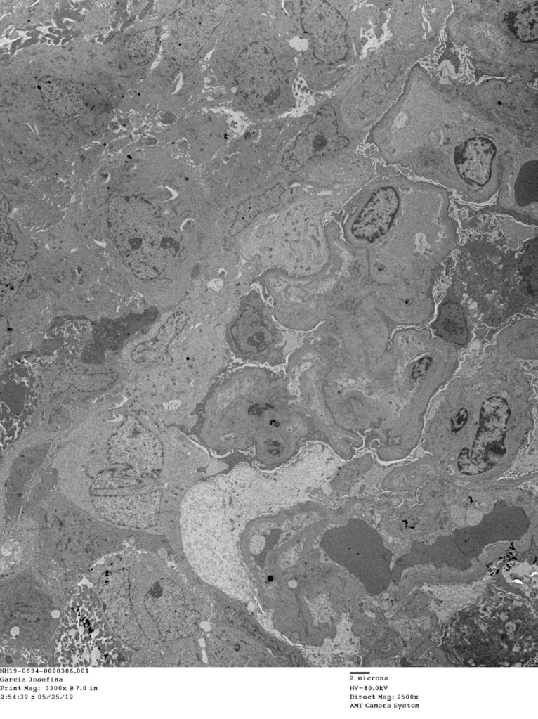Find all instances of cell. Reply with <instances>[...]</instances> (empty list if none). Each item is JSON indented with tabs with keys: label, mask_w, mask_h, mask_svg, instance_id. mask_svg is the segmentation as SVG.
<instances>
[{
	"label": "cell",
	"mask_w": 538,
	"mask_h": 719,
	"mask_svg": "<svg viewBox=\"0 0 538 719\" xmlns=\"http://www.w3.org/2000/svg\"><path fill=\"white\" fill-rule=\"evenodd\" d=\"M275 61L273 50L261 41L249 44L238 56L235 79L243 98L252 109L272 105L280 95V81Z\"/></svg>",
	"instance_id": "6da1fadb"
},
{
	"label": "cell",
	"mask_w": 538,
	"mask_h": 719,
	"mask_svg": "<svg viewBox=\"0 0 538 719\" xmlns=\"http://www.w3.org/2000/svg\"><path fill=\"white\" fill-rule=\"evenodd\" d=\"M301 23L304 32L312 38L313 53L318 60L333 65L346 58L347 22L327 1H301Z\"/></svg>",
	"instance_id": "7a4b0ae2"
},
{
	"label": "cell",
	"mask_w": 538,
	"mask_h": 719,
	"mask_svg": "<svg viewBox=\"0 0 538 719\" xmlns=\"http://www.w3.org/2000/svg\"><path fill=\"white\" fill-rule=\"evenodd\" d=\"M349 140L340 134L334 109L323 105L315 120L300 134L294 145L283 155L282 164L291 172L298 171L308 160L334 153L348 146Z\"/></svg>",
	"instance_id": "3957f363"
},
{
	"label": "cell",
	"mask_w": 538,
	"mask_h": 719,
	"mask_svg": "<svg viewBox=\"0 0 538 719\" xmlns=\"http://www.w3.org/2000/svg\"><path fill=\"white\" fill-rule=\"evenodd\" d=\"M147 602L161 634L166 639L178 640L197 632L195 614L186 605L182 590L174 582L165 579L156 584Z\"/></svg>",
	"instance_id": "277c9868"
},
{
	"label": "cell",
	"mask_w": 538,
	"mask_h": 719,
	"mask_svg": "<svg viewBox=\"0 0 538 719\" xmlns=\"http://www.w3.org/2000/svg\"><path fill=\"white\" fill-rule=\"evenodd\" d=\"M400 198L392 186L374 190L351 226L353 235L372 243L389 231L398 213Z\"/></svg>",
	"instance_id": "5b68a950"
},
{
	"label": "cell",
	"mask_w": 538,
	"mask_h": 719,
	"mask_svg": "<svg viewBox=\"0 0 538 719\" xmlns=\"http://www.w3.org/2000/svg\"><path fill=\"white\" fill-rule=\"evenodd\" d=\"M496 150L492 141L481 136L468 138L457 146L454 162L461 178L479 186L487 184L492 176Z\"/></svg>",
	"instance_id": "8992f818"
},
{
	"label": "cell",
	"mask_w": 538,
	"mask_h": 719,
	"mask_svg": "<svg viewBox=\"0 0 538 719\" xmlns=\"http://www.w3.org/2000/svg\"><path fill=\"white\" fill-rule=\"evenodd\" d=\"M213 2L192 1L179 12L176 40L186 51H195L209 38L218 21Z\"/></svg>",
	"instance_id": "52a82bcc"
},
{
	"label": "cell",
	"mask_w": 538,
	"mask_h": 719,
	"mask_svg": "<svg viewBox=\"0 0 538 719\" xmlns=\"http://www.w3.org/2000/svg\"><path fill=\"white\" fill-rule=\"evenodd\" d=\"M436 334L442 339L457 344H464L468 332L463 309L457 304L442 306L433 324Z\"/></svg>",
	"instance_id": "ba28073f"
},
{
	"label": "cell",
	"mask_w": 538,
	"mask_h": 719,
	"mask_svg": "<svg viewBox=\"0 0 538 719\" xmlns=\"http://www.w3.org/2000/svg\"><path fill=\"white\" fill-rule=\"evenodd\" d=\"M507 25L511 32L523 42L530 43L538 39V1L507 17Z\"/></svg>",
	"instance_id": "9c48e42d"
},
{
	"label": "cell",
	"mask_w": 538,
	"mask_h": 719,
	"mask_svg": "<svg viewBox=\"0 0 538 719\" xmlns=\"http://www.w3.org/2000/svg\"><path fill=\"white\" fill-rule=\"evenodd\" d=\"M537 161L525 163L515 184V197L520 206H526L537 200Z\"/></svg>",
	"instance_id": "30bf717a"
},
{
	"label": "cell",
	"mask_w": 538,
	"mask_h": 719,
	"mask_svg": "<svg viewBox=\"0 0 538 719\" xmlns=\"http://www.w3.org/2000/svg\"><path fill=\"white\" fill-rule=\"evenodd\" d=\"M534 242L524 254L521 264V273L532 292L537 291V243Z\"/></svg>",
	"instance_id": "8fae6325"
},
{
	"label": "cell",
	"mask_w": 538,
	"mask_h": 719,
	"mask_svg": "<svg viewBox=\"0 0 538 719\" xmlns=\"http://www.w3.org/2000/svg\"><path fill=\"white\" fill-rule=\"evenodd\" d=\"M431 363L432 358L430 356H424L419 359L414 364L412 369L413 378L417 379L418 377L423 376L426 373Z\"/></svg>",
	"instance_id": "7c38bea8"
},
{
	"label": "cell",
	"mask_w": 538,
	"mask_h": 719,
	"mask_svg": "<svg viewBox=\"0 0 538 719\" xmlns=\"http://www.w3.org/2000/svg\"><path fill=\"white\" fill-rule=\"evenodd\" d=\"M468 417V413L466 408H461L457 413V415L452 418V431L457 432L461 430L463 427L466 425Z\"/></svg>",
	"instance_id": "4fadbf2b"
},
{
	"label": "cell",
	"mask_w": 538,
	"mask_h": 719,
	"mask_svg": "<svg viewBox=\"0 0 538 719\" xmlns=\"http://www.w3.org/2000/svg\"><path fill=\"white\" fill-rule=\"evenodd\" d=\"M268 406H262L261 405H254L249 409V413L251 415H261L263 413V410L267 409Z\"/></svg>",
	"instance_id": "5bb4252c"
}]
</instances>
